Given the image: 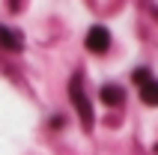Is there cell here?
<instances>
[{
  "mask_svg": "<svg viewBox=\"0 0 158 155\" xmlns=\"http://www.w3.org/2000/svg\"><path fill=\"white\" fill-rule=\"evenodd\" d=\"M0 48H6V51H21L24 48V39L18 30H9V27L0 24Z\"/></svg>",
  "mask_w": 158,
  "mask_h": 155,
  "instance_id": "277c9868",
  "label": "cell"
},
{
  "mask_svg": "<svg viewBox=\"0 0 158 155\" xmlns=\"http://www.w3.org/2000/svg\"><path fill=\"white\" fill-rule=\"evenodd\" d=\"M107 48H110V30H107V27H102V24L89 27V33H87V51L105 54Z\"/></svg>",
  "mask_w": 158,
  "mask_h": 155,
  "instance_id": "7a4b0ae2",
  "label": "cell"
},
{
  "mask_svg": "<svg viewBox=\"0 0 158 155\" xmlns=\"http://www.w3.org/2000/svg\"><path fill=\"white\" fill-rule=\"evenodd\" d=\"M131 78H134V84L143 86V84H149V81H152V72H149V69H134Z\"/></svg>",
  "mask_w": 158,
  "mask_h": 155,
  "instance_id": "8992f818",
  "label": "cell"
},
{
  "mask_svg": "<svg viewBox=\"0 0 158 155\" xmlns=\"http://www.w3.org/2000/svg\"><path fill=\"white\" fill-rule=\"evenodd\" d=\"M98 95H102V102H105L107 107H119V104L125 102V90H123V86H116V84H105Z\"/></svg>",
  "mask_w": 158,
  "mask_h": 155,
  "instance_id": "3957f363",
  "label": "cell"
},
{
  "mask_svg": "<svg viewBox=\"0 0 158 155\" xmlns=\"http://www.w3.org/2000/svg\"><path fill=\"white\" fill-rule=\"evenodd\" d=\"M69 98H72V104L78 107V116H81V122H84V128H93V104H89V98L84 95V84H81L78 78L69 84Z\"/></svg>",
  "mask_w": 158,
  "mask_h": 155,
  "instance_id": "6da1fadb",
  "label": "cell"
},
{
  "mask_svg": "<svg viewBox=\"0 0 158 155\" xmlns=\"http://www.w3.org/2000/svg\"><path fill=\"white\" fill-rule=\"evenodd\" d=\"M140 102L149 104V107H158V81H155V78H152L149 84L140 86Z\"/></svg>",
  "mask_w": 158,
  "mask_h": 155,
  "instance_id": "5b68a950",
  "label": "cell"
}]
</instances>
